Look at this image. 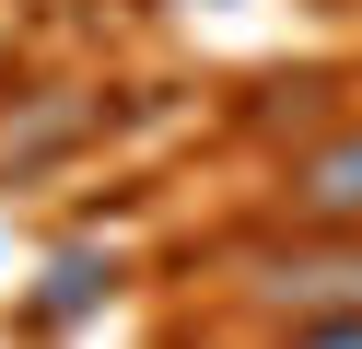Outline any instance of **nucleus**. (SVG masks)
Instances as JSON below:
<instances>
[{"mask_svg":"<svg viewBox=\"0 0 362 349\" xmlns=\"http://www.w3.org/2000/svg\"><path fill=\"white\" fill-rule=\"evenodd\" d=\"M245 291L281 302V314L327 326V314H362V233H327V245H281L245 268Z\"/></svg>","mask_w":362,"mask_h":349,"instance_id":"nucleus-1","label":"nucleus"},{"mask_svg":"<svg viewBox=\"0 0 362 349\" xmlns=\"http://www.w3.org/2000/svg\"><path fill=\"white\" fill-rule=\"evenodd\" d=\"M281 198H292V221H315V233H362V128H327L315 152H292Z\"/></svg>","mask_w":362,"mask_h":349,"instance_id":"nucleus-2","label":"nucleus"},{"mask_svg":"<svg viewBox=\"0 0 362 349\" xmlns=\"http://www.w3.org/2000/svg\"><path fill=\"white\" fill-rule=\"evenodd\" d=\"M105 291H117V256H59V268H47V291H35V326H71V314H94V302Z\"/></svg>","mask_w":362,"mask_h":349,"instance_id":"nucleus-3","label":"nucleus"},{"mask_svg":"<svg viewBox=\"0 0 362 349\" xmlns=\"http://www.w3.org/2000/svg\"><path fill=\"white\" fill-rule=\"evenodd\" d=\"M71 140H82V105H35L24 140H0V175H35V163H59Z\"/></svg>","mask_w":362,"mask_h":349,"instance_id":"nucleus-4","label":"nucleus"},{"mask_svg":"<svg viewBox=\"0 0 362 349\" xmlns=\"http://www.w3.org/2000/svg\"><path fill=\"white\" fill-rule=\"evenodd\" d=\"M292 349H362V314H327V326H304Z\"/></svg>","mask_w":362,"mask_h":349,"instance_id":"nucleus-5","label":"nucleus"}]
</instances>
